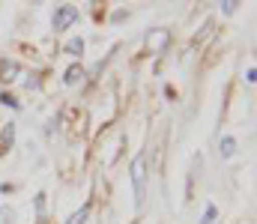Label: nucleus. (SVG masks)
<instances>
[{
    "mask_svg": "<svg viewBox=\"0 0 257 224\" xmlns=\"http://www.w3.org/2000/svg\"><path fill=\"white\" fill-rule=\"evenodd\" d=\"M0 72H3V81H15V75L21 72V66H18V63H15V60H6V63H3V69H0Z\"/></svg>",
    "mask_w": 257,
    "mask_h": 224,
    "instance_id": "20e7f679",
    "label": "nucleus"
},
{
    "mask_svg": "<svg viewBox=\"0 0 257 224\" xmlns=\"http://www.w3.org/2000/svg\"><path fill=\"white\" fill-rule=\"evenodd\" d=\"M81 66H72V69H69V72H66V84H75V81H78V78H81Z\"/></svg>",
    "mask_w": 257,
    "mask_h": 224,
    "instance_id": "6e6552de",
    "label": "nucleus"
},
{
    "mask_svg": "<svg viewBox=\"0 0 257 224\" xmlns=\"http://www.w3.org/2000/svg\"><path fill=\"white\" fill-rule=\"evenodd\" d=\"M0 102H3V105H9V108H21V102H18L15 96H9V93H3V96H0Z\"/></svg>",
    "mask_w": 257,
    "mask_h": 224,
    "instance_id": "1a4fd4ad",
    "label": "nucleus"
},
{
    "mask_svg": "<svg viewBox=\"0 0 257 224\" xmlns=\"http://www.w3.org/2000/svg\"><path fill=\"white\" fill-rule=\"evenodd\" d=\"M215 212H218V209H215V206L209 203V206L203 209V218H200V224H212V221H215Z\"/></svg>",
    "mask_w": 257,
    "mask_h": 224,
    "instance_id": "0eeeda50",
    "label": "nucleus"
},
{
    "mask_svg": "<svg viewBox=\"0 0 257 224\" xmlns=\"http://www.w3.org/2000/svg\"><path fill=\"white\" fill-rule=\"evenodd\" d=\"M81 51H84V39H81V36H78V39H72V42L66 45V54H72V57H78Z\"/></svg>",
    "mask_w": 257,
    "mask_h": 224,
    "instance_id": "39448f33",
    "label": "nucleus"
},
{
    "mask_svg": "<svg viewBox=\"0 0 257 224\" xmlns=\"http://www.w3.org/2000/svg\"><path fill=\"white\" fill-rule=\"evenodd\" d=\"M218 152H221L224 158H230V155L236 152V138H230V135H224V138L218 141Z\"/></svg>",
    "mask_w": 257,
    "mask_h": 224,
    "instance_id": "7ed1b4c3",
    "label": "nucleus"
},
{
    "mask_svg": "<svg viewBox=\"0 0 257 224\" xmlns=\"http://www.w3.org/2000/svg\"><path fill=\"white\" fill-rule=\"evenodd\" d=\"M144 179H147V158L135 155L132 161V188H135V206L144 203Z\"/></svg>",
    "mask_w": 257,
    "mask_h": 224,
    "instance_id": "f257e3e1",
    "label": "nucleus"
},
{
    "mask_svg": "<svg viewBox=\"0 0 257 224\" xmlns=\"http://www.w3.org/2000/svg\"><path fill=\"white\" fill-rule=\"evenodd\" d=\"M75 21H78V9H75V6H60V9L54 12V21H51V24H54V30H66V27L75 24Z\"/></svg>",
    "mask_w": 257,
    "mask_h": 224,
    "instance_id": "f03ea898",
    "label": "nucleus"
},
{
    "mask_svg": "<svg viewBox=\"0 0 257 224\" xmlns=\"http://www.w3.org/2000/svg\"><path fill=\"white\" fill-rule=\"evenodd\" d=\"M87 215H90V206L84 203V206H81V209H78V212H75V215H72L66 224H84V221H87Z\"/></svg>",
    "mask_w": 257,
    "mask_h": 224,
    "instance_id": "423d86ee",
    "label": "nucleus"
},
{
    "mask_svg": "<svg viewBox=\"0 0 257 224\" xmlns=\"http://www.w3.org/2000/svg\"><path fill=\"white\" fill-rule=\"evenodd\" d=\"M221 6H224V12H227V15H230V12L236 9V3H233V0H227V3H221Z\"/></svg>",
    "mask_w": 257,
    "mask_h": 224,
    "instance_id": "9b49d317",
    "label": "nucleus"
},
{
    "mask_svg": "<svg viewBox=\"0 0 257 224\" xmlns=\"http://www.w3.org/2000/svg\"><path fill=\"white\" fill-rule=\"evenodd\" d=\"M245 81H248V84H254V81H257V69H254V66L248 69V75H245Z\"/></svg>",
    "mask_w": 257,
    "mask_h": 224,
    "instance_id": "9d476101",
    "label": "nucleus"
}]
</instances>
